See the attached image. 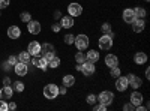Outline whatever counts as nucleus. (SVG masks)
Here are the masks:
<instances>
[{"label":"nucleus","mask_w":150,"mask_h":111,"mask_svg":"<svg viewBox=\"0 0 150 111\" xmlns=\"http://www.w3.org/2000/svg\"><path fill=\"white\" fill-rule=\"evenodd\" d=\"M89 36L87 35H78V36H75V39H74V44H75V47H77V50L78 51H84L87 47H89Z\"/></svg>","instance_id":"nucleus-1"},{"label":"nucleus","mask_w":150,"mask_h":111,"mask_svg":"<svg viewBox=\"0 0 150 111\" xmlns=\"http://www.w3.org/2000/svg\"><path fill=\"white\" fill-rule=\"evenodd\" d=\"M44 96L47 98V99H50V101L56 99V98L59 96V87L56 84H47L44 87Z\"/></svg>","instance_id":"nucleus-2"},{"label":"nucleus","mask_w":150,"mask_h":111,"mask_svg":"<svg viewBox=\"0 0 150 111\" xmlns=\"http://www.w3.org/2000/svg\"><path fill=\"white\" fill-rule=\"evenodd\" d=\"M54 53H56V50L51 44H42L41 45V53L39 54H42V57H45L48 62L54 57Z\"/></svg>","instance_id":"nucleus-3"},{"label":"nucleus","mask_w":150,"mask_h":111,"mask_svg":"<svg viewBox=\"0 0 150 111\" xmlns=\"http://www.w3.org/2000/svg\"><path fill=\"white\" fill-rule=\"evenodd\" d=\"M112 101H114V93L108 92V90L101 92V93H99V96H98V102H101V104H104V105H107V107H108Z\"/></svg>","instance_id":"nucleus-4"},{"label":"nucleus","mask_w":150,"mask_h":111,"mask_svg":"<svg viewBox=\"0 0 150 111\" xmlns=\"http://www.w3.org/2000/svg\"><path fill=\"white\" fill-rule=\"evenodd\" d=\"M112 39H114V38H112V36L111 35H102L101 36V38H99V48H101V50H110V48L112 47Z\"/></svg>","instance_id":"nucleus-5"},{"label":"nucleus","mask_w":150,"mask_h":111,"mask_svg":"<svg viewBox=\"0 0 150 111\" xmlns=\"http://www.w3.org/2000/svg\"><path fill=\"white\" fill-rule=\"evenodd\" d=\"M95 71H96V68H95V63H92V62L86 60L84 63H81V72L84 77H92Z\"/></svg>","instance_id":"nucleus-6"},{"label":"nucleus","mask_w":150,"mask_h":111,"mask_svg":"<svg viewBox=\"0 0 150 111\" xmlns=\"http://www.w3.org/2000/svg\"><path fill=\"white\" fill-rule=\"evenodd\" d=\"M68 12H69V15L71 17H80L83 14V6L80 3H69L68 5Z\"/></svg>","instance_id":"nucleus-7"},{"label":"nucleus","mask_w":150,"mask_h":111,"mask_svg":"<svg viewBox=\"0 0 150 111\" xmlns=\"http://www.w3.org/2000/svg\"><path fill=\"white\" fill-rule=\"evenodd\" d=\"M131 24H132V30H134L135 33H141V32L144 30V27H146L144 18H135Z\"/></svg>","instance_id":"nucleus-8"},{"label":"nucleus","mask_w":150,"mask_h":111,"mask_svg":"<svg viewBox=\"0 0 150 111\" xmlns=\"http://www.w3.org/2000/svg\"><path fill=\"white\" fill-rule=\"evenodd\" d=\"M27 29H29V33H32V35H39L41 33V23L30 20L27 23Z\"/></svg>","instance_id":"nucleus-9"},{"label":"nucleus","mask_w":150,"mask_h":111,"mask_svg":"<svg viewBox=\"0 0 150 111\" xmlns=\"http://www.w3.org/2000/svg\"><path fill=\"white\" fill-rule=\"evenodd\" d=\"M128 86H129V83H128V78L126 77H117L116 78V89L119 90V92H125L128 89Z\"/></svg>","instance_id":"nucleus-10"},{"label":"nucleus","mask_w":150,"mask_h":111,"mask_svg":"<svg viewBox=\"0 0 150 111\" xmlns=\"http://www.w3.org/2000/svg\"><path fill=\"white\" fill-rule=\"evenodd\" d=\"M27 51H29V54L30 56H39V53H41V44L38 42V41H33V42H30L29 44V47H27Z\"/></svg>","instance_id":"nucleus-11"},{"label":"nucleus","mask_w":150,"mask_h":111,"mask_svg":"<svg viewBox=\"0 0 150 111\" xmlns=\"http://www.w3.org/2000/svg\"><path fill=\"white\" fill-rule=\"evenodd\" d=\"M126 78H128V83L131 84V87H132V89H140V87H141L143 81H141V78H140V77L134 75V74H129V75H128Z\"/></svg>","instance_id":"nucleus-12"},{"label":"nucleus","mask_w":150,"mask_h":111,"mask_svg":"<svg viewBox=\"0 0 150 111\" xmlns=\"http://www.w3.org/2000/svg\"><path fill=\"white\" fill-rule=\"evenodd\" d=\"M12 95H14V90H12L11 86H3L2 90H0V99H3V101H9Z\"/></svg>","instance_id":"nucleus-13"},{"label":"nucleus","mask_w":150,"mask_h":111,"mask_svg":"<svg viewBox=\"0 0 150 111\" xmlns=\"http://www.w3.org/2000/svg\"><path fill=\"white\" fill-rule=\"evenodd\" d=\"M14 69H15V74H17L18 77H24V75H26V74L29 72L27 65L23 63V62H17V65L14 66Z\"/></svg>","instance_id":"nucleus-14"},{"label":"nucleus","mask_w":150,"mask_h":111,"mask_svg":"<svg viewBox=\"0 0 150 111\" xmlns=\"http://www.w3.org/2000/svg\"><path fill=\"white\" fill-rule=\"evenodd\" d=\"M122 17H123V21H125V23H128V24H131V23L137 18L134 9H131V8L125 9V11H123V14H122Z\"/></svg>","instance_id":"nucleus-15"},{"label":"nucleus","mask_w":150,"mask_h":111,"mask_svg":"<svg viewBox=\"0 0 150 111\" xmlns=\"http://www.w3.org/2000/svg\"><path fill=\"white\" fill-rule=\"evenodd\" d=\"M8 36L11 39H18L20 36H21V30L18 26H11L8 27Z\"/></svg>","instance_id":"nucleus-16"},{"label":"nucleus","mask_w":150,"mask_h":111,"mask_svg":"<svg viewBox=\"0 0 150 111\" xmlns=\"http://www.w3.org/2000/svg\"><path fill=\"white\" fill-rule=\"evenodd\" d=\"M143 101H144V98H143V95L140 92H132V95H131V104L132 105H135V107L141 105Z\"/></svg>","instance_id":"nucleus-17"},{"label":"nucleus","mask_w":150,"mask_h":111,"mask_svg":"<svg viewBox=\"0 0 150 111\" xmlns=\"http://www.w3.org/2000/svg\"><path fill=\"white\" fill-rule=\"evenodd\" d=\"M105 65H107L108 68L117 66V65H119V59H117V56H114V54H107V56H105Z\"/></svg>","instance_id":"nucleus-18"},{"label":"nucleus","mask_w":150,"mask_h":111,"mask_svg":"<svg viewBox=\"0 0 150 111\" xmlns=\"http://www.w3.org/2000/svg\"><path fill=\"white\" fill-rule=\"evenodd\" d=\"M134 62H135L137 65H144L146 62H147V54L143 53V51L135 53V56H134Z\"/></svg>","instance_id":"nucleus-19"},{"label":"nucleus","mask_w":150,"mask_h":111,"mask_svg":"<svg viewBox=\"0 0 150 111\" xmlns=\"http://www.w3.org/2000/svg\"><path fill=\"white\" fill-rule=\"evenodd\" d=\"M60 26L63 29H71L74 26V17L68 15V17H62V21H60Z\"/></svg>","instance_id":"nucleus-20"},{"label":"nucleus","mask_w":150,"mask_h":111,"mask_svg":"<svg viewBox=\"0 0 150 111\" xmlns=\"http://www.w3.org/2000/svg\"><path fill=\"white\" fill-rule=\"evenodd\" d=\"M86 59L89 62H92V63H96V62L99 60V53L96 50H90V51L86 53Z\"/></svg>","instance_id":"nucleus-21"},{"label":"nucleus","mask_w":150,"mask_h":111,"mask_svg":"<svg viewBox=\"0 0 150 111\" xmlns=\"http://www.w3.org/2000/svg\"><path fill=\"white\" fill-rule=\"evenodd\" d=\"M18 62H23V63H26V65H29L30 63V60H32V56L29 54V51H21L20 54H18Z\"/></svg>","instance_id":"nucleus-22"},{"label":"nucleus","mask_w":150,"mask_h":111,"mask_svg":"<svg viewBox=\"0 0 150 111\" xmlns=\"http://www.w3.org/2000/svg\"><path fill=\"white\" fill-rule=\"evenodd\" d=\"M75 84V77L74 75H65L63 77V86H66V87H72V86Z\"/></svg>","instance_id":"nucleus-23"},{"label":"nucleus","mask_w":150,"mask_h":111,"mask_svg":"<svg viewBox=\"0 0 150 111\" xmlns=\"http://www.w3.org/2000/svg\"><path fill=\"white\" fill-rule=\"evenodd\" d=\"M36 68H39V69H42V71H47L50 66H48V60L45 59V57H41V59H38V66Z\"/></svg>","instance_id":"nucleus-24"},{"label":"nucleus","mask_w":150,"mask_h":111,"mask_svg":"<svg viewBox=\"0 0 150 111\" xmlns=\"http://www.w3.org/2000/svg\"><path fill=\"white\" fill-rule=\"evenodd\" d=\"M60 63H62V62H60V59L54 56L51 60L48 62V66H50V68H53V69H56V68H59V66H60Z\"/></svg>","instance_id":"nucleus-25"},{"label":"nucleus","mask_w":150,"mask_h":111,"mask_svg":"<svg viewBox=\"0 0 150 111\" xmlns=\"http://www.w3.org/2000/svg\"><path fill=\"white\" fill-rule=\"evenodd\" d=\"M134 12H135V17H137V18H144L146 14H147L146 9H144V8H140V6H138V8H135Z\"/></svg>","instance_id":"nucleus-26"},{"label":"nucleus","mask_w":150,"mask_h":111,"mask_svg":"<svg viewBox=\"0 0 150 111\" xmlns=\"http://www.w3.org/2000/svg\"><path fill=\"white\" fill-rule=\"evenodd\" d=\"M87 59H86V54L84 53H81V51H78L77 54H75V62H77V63H84Z\"/></svg>","instance_id":"nucleus-27"},{"label":"nucleus","mask_w":150,"mask_h":111,"mask_svg":"<svg viewBox=\"0 0 150 111\" xmlns=\"http://www.w3.org/2000/svg\"><path fill=\"white\" fill-rule=\"evenodd\" d=\"M120 74H122V72H120V68H119V66H112V68H110V75H111V77L117 78Z\"/></svg>","instance_id":"nucleus-28"},{"label":"nucleus","mask_w":150,"mask_h":111,"mask_svg":"<svg viewBox=\"0 0 150 111\" xmlns=\"http://www.w3.org/2000/svg\"><path fill=\"white\" fill-rule=\"evenodd\" d=\"M17 62H18V59H17L15 56H9V59L6 60V63H5V65H6V68H8V66H15V65H17Z\"/></svg>","instance_id":"nucleus-29"},{"label":"nucleus","mask_w":150,"mask_h":111,"mask_svg":"<svg viewBox=\"0 0 150 111\" xmlns=\"http://www.w3.org/2000/svg\"><path fill=\"white\" fill-rule=\"evenodd\" d=\"M101 30H102L104 35H110L111 33V24L110 23H104L102 26H101Z\"/></svg>","instance_id":"nucleus-30"},{"label":"nucleus","mask_w":150,"mask_h":111,"mask_svg":"<svg viewBox=\"0 0 150 111\" xmlns=\"http://www.w3.org/2000/svg\"><path fill=\"white\" fill-rule=\"evenodd\" d=\"M20 18H21V21H24V23H29L30 20H32V15H30V12H21V15H20Z\"/></svg>","instance_id":"nucleus-31"},{"label":"nucleus","mask_w":150,"mask_h":111,"mask_svg":"<svg viewBox=\"0 0 150 111\" xmlns=\"http://www.w3.org/2000/svg\"><path fill=\"white\" fill-rule=\"evenodd\" d=\"M86 101H87V104H89V105H95L98 102V96L96 95H89Z\"/></svg>","instance_id":"nucleus-32"},{"label":"nucleus","mask_w":150,"mask_h":111,"mask_svg":"<svg viewBox=\"0 0 150 111\" xmlns=\"http://www.w3.org/2000/svg\"><path fill=\"white\" fill-rule=\"evenodd\" d=\"M65 44H68V45H71V44H74V39H75V36L74 35H71V33H68V35H65Z\"/></svg>","instance_id":"nucleus-33"},{"label":"nucleus","mask_w":150,"mask_h":111,"mask_svg":"<svg viewBox=\"0 0 150 111\" xmlns=\"http://www.w3.org/2000/svg\"><path fill=\"white\" fill-rule=\"evenodd\" d=\"M14 87H15V90H17V92H20V93H21V92L24 90V84H23L21 81H17Z\"/></svg>","instance_id":"nucleus-34"},{"label":"nucleus","mask_w":150,"mask_h":111,"mask_svg":"<svg viewBox=\"0 0 150 111\" xmlns=\"http://www.w3.org/2000/svg\"><path fill=\"white\" fill-rule=\"evenodd\" d=\"M9 3H11V0H0V9L8 8V6H9Z\"/></svg>","instance_id":"nucleus-35"},{"label":"nucleus","mask_w":150,"mask_h":111,"mask_svg":"<svg viewBox=\"0 0 150 111\" xmlns=\"http://www.w3.org/2000/svg\"><path fill=\"white\" fill-rule=\"evenodd\" d=\"M0 111H8V104H6V101H0Z\"/></svg>","instance_id":"nucleus-36"},{"label":"nucleus","mask_w":150,"mask_h":111,"mask_svg":"<svg viewBox=\"0 0 150 111\" xmlns=\"http://www.w3.org/2000/svg\"><path fill=\"white\" fill-rule=\"evenodd\" d=\"M123 110H125V111H134V110H135V105H132V104H126V105L123 107Z\"/></svg>","instance_id":"nucleus-37"},{"label":"nucleus","mask_w":150,"mask_h":111,"mask_svg":"<svg viewBox=\"0 0 150 111\" xmlns=\"http://www.w3.org/2000/svg\"><path fill=\"white\" fill-rule=\"evenodd\" d=\"M95 110H96V111H105V110H107V105L99 104V105H96V107H95Z\"/></svg>","instance_id":"nucleus-38"},{"label":"nucleus","mask_w":150,"mask_h":111,"mask_svg":"<svg viewBox=\"0 0 150 111\" xmlns=\"http://www.w3.org/2000/svg\"><path fill=\"white\" fill-rule=\"evenodd\" d=\"M68 87H66V86H62V87H59V95H66V90Z\"/></svg>","instance_id":"nucleus-39"},{"label":"nucleus","mask_w":150,"mask_h":111,"mask_svg":"<svg viewBox=\"0 0 150 111\" xmlns=\"http://www.w3.org/2000/svg\"><path fill=\"white\" fill-rule=\"evenodd\" d=\"M51 29H53V32H56V33H57V32H60L62 26H60V24H53V27H51Z\"/></svg>","instance_id":"nucleus-40"},{"label":"nucleus","mask_w":150,"mask_h":111,"mask_svg":"<svg viewBox=\"0 0 150 111\" xmlns=\"http://www.w3.org/2000/svg\"><path fill=\"white\" fill-rule=\"evenodd\" d=\"M17 108V104L15 102H9L8 104V110H15Z\"/></svg>","instance_id":"nucleus-41"},{"label":"nucleus","mask_w":150,"mask_h":111,"mask_svg":"<svg viewBox=\"0 0 150 111\" xmlns=\"http://www.w3.org/2000/svg\"><path fill=\"white\" fill-rule=\"evenodd\" d=\"M3 86H11V78L9 77H5L3 78Z\"/></svg>","instance_id":"nucleus-42"},{"label":"nucleus","mask_w":150,"mask_h":111,"mask_svg":"<svg viewBox=\"0 0 150 111\" xmlns=\"http://www.w3.org/2000/svg\"><path fill=\"white\" fill-rule=\"evenodd\" d=\"M32 63H33V66H38V59H33V60H30Z\"/></svg>","instance_id":"nucleus-43"},{"label":"nucleus","mask_w":150,"mask_h":111,"mask_svg":"<svg viewBox=\"0 0 150 111\" xmlns=\"http://www.w3.org/2000/svg\"><path fill=\"white\" fill-rule=\"evenodd\" d=\"M146 78H147V80L150 78V71H149V69H146Z\"/></svg>","instance_id":"nucleus-44"},{"label":"nucleus","mask_w":150,"mask_h":111,"mask_svg":"<svg viewBox=\"0 0 150 111\" xmlns=\"http://www.w3.org/2000/svg\"><path fill=\"white\" fill-rule=\"evenodd\" d=\"M54 17H56V18H60V17H62V14H60V12L57 11V12H56V14H54Z\"/></svg>","instance_id":"nucleus-45"},{"label":"nucleus","mask_w":150,"mask_h":111,"mask_svg":"<svg viewBox=\"0 0 150 111\" xmlns=\"http://www.w3.org/2000/svg\"><path fill=\"white\" fill-rule=\"evenodd\" d=\"M75 69H77V71H81V63H78L77 66H75Z\"/></svg>","instance_id":"nucleus-46"}]
</instances>
